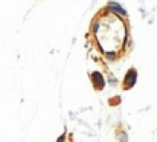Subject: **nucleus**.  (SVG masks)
<instances>
[{
    "instance_id": "f257e3e1",
    "label": "nucleus",
    "mask_w": 157,
    "mask_h": 142,
    "mask_svg": "<svg viewBox=\"0 0 157 142\" xmlns=\"http://www.w3.org/2000/svg\"><path fill=\"white\" fill-rule=\"evenodd\" d=\"M93 37L102 54L110 60H115L125 49L127 43L125 20L110 9L99 12L93 23Z\"/></svg>"
}]
</instances>
